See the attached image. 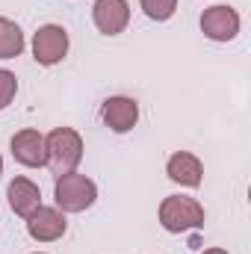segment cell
<instances>
[{
	"instance_id": "cell-1",
	"label": "cell",
	"mask_w": 251,
	"mask_h": 254,
	"mask_svg": "<svg viewBox=\"0 0 251 254\" xmlns=\"http://www.w3.org/2000/svg\"><path fill=\"white\" fill-rule=\"evenodd\" d=\"M45 151H48V166L57 178L71 175L77 169V163L83 160V139L71 127H57L45 139Z\"/></svg>"
},
{
	"instance_id": "cell-2",
	"label": "cell",
	"mask_w": 251,
	"mask_h": 254,
	"mask_svg": "<svg viewBox=\"0 0 251 254\" xmlns=\"http://www.w3.org/2000/svg\"><path fill=\"white\" fill-rule=\"evenodd\" d=\"M160 222H163V228L172 231V234L201 228V225H204V207H201L195 198H187V195H169V198L160 204Z\"/></svg>"
},
{
	"instance_id": "cell-3",
	"label": "cell",
	"mask_w": 251,
	"mask_h": 254,
	"mask_svg": "<svg viewBox=\"0 0 251 254\" xmlns=\"http://www.w3.org/2000/svg\"><path fill=\"white\" fill-rule=\"evenodd\" d=\"M54 198H57V207L63 213H80L86 207L95 204L98 198V187L86 178V175H60L57 178V190H54Z\"/></svg>"
},
{
	"instance_id": "cell-4",
	"label": "cell",
	"mask_w": 251,
	"mask_h": 254,
	"mask_svg": "<svg viewBox=\"0 0 251 254\" xmlns=\"http://www.w3.org/2000/svg\"><path fill=\"white\" fill-rule=\"evenodd\" d=\"M68 54V33L60 24H45L33 36V57L39 65H57Z\"/></svg>"
},
{
	"instance_id": "cell-5",
	"label": "cell",
	"mask_w": 251,
	"mask_h": 254,
	"mask_svg": "<svg viewBox=\"0 0 251 254\" xmlns=\"http://www.w3.org/2000/svg\"><path fill=\"white\" fill-rule=\"evenodd\" d=\"M201 30L213 42H231L240 33V15L231 6H210L201 15Z\"/></svg>"
},
{
	"instance_id": "cell-6",
	"label": "cell",
	"mask_w": 251,
	"mask_h": 254,
	"mask_svg": "<svg viewBox=\"0 0 251 254\" xmlns=\"http://www.w3.org/2000/svg\"><path fill=\"white\" fill-rule=\"evenodd\" d=\"M27 234L39 243H54L65 234V216L60 207H36L27 216Z\"/></svg>"
},
{
	"instance_id": "cell-7",
	"label": "cell",
	"mask_w": 251,
	"mask_h": 254,
	"mask_svg": "<svg viewBox=\"0 0 251 254\" xmlns=\"http://www.w3.org/2000/svg\"><path fill=\"white\" fill-rule=\"evenodd\" d=\"M101 119L113 133H127V130H133L136 119H139V104L133 98H125V95L107 98L104 110H101Z\"/></svg>"
},
{
	"instance_id": "cell-8",
	"label": "cell",
	"mask_w": 251,
	"mask_h": 254,
	"mask_svg": "<svg viewBox=\"0 0 251 254\" xmlns=\"http://www.w3.org/2000/svg\"><path fill=\"white\" fill-rule=\"evenodd\" d=\"M12 157L21 166L39 169L48 163V151H45V136L39 130H21L12 136Z\"/></svg>"
},
{
	"instance_id": "cell-9",
	"label": "cell",
	"mask_w": 251,
	"mask_h": 254,
	"mask_svg": "<svg viewBox=\"0 0 251 254\" xmlns=\"http://www.w3.org/2000/svg\"><path fill=\"white\" fill-rule=\"evenodd\" d=\"M130 21V6L127 0H95V27L104 36H119L125 33Z\"/></svg>"
},
{
	"instance_id": "cell-10",
	"label": "cell",
	"mask_w": 251,
	"mask_h": 254,
	"mask_svg": "<svg viewBox=\"0 0 251 254\" xmlns=\"http://www.w3.org/2000/svg\"><path fill=\"white\" fill-rule=\"evenodd\" d=\"M166 172H169V178H172L175 184H181V187H201V181H204V166H201V160H198L195 154H189V151L172 154Z\"/></svg>"
},
{
	"instance_id": "cell-11",
	"label": "cell",
	"mask_w": 251,
	"mask_h": 254,
	"mask_svg": "<svg viewBox=\"0 0 251 254\" xmlns=\"http://www.w3.org/2000/svg\"><path fill=\"white\" fill-rule=\"evenodd\" d=\"M9 204H12V210H15L18 216L27 219L36 207H42V192H39V187H36L33 181L15 178V181L9 184Z\"/></svg>"
},
{
	"instance_id": "cell-12",
	"label": "cell",
	"mask_w": 251,
	"mask_h": 254,
	"mask_svg": "<svg viewBox=\"0 0 251 254\" xmlns=\"http://www.w3.org/2000/svg\"><path fill=\"white\" fill-rule=\"evenodd\" d=\"M24 51V33L15 21L0 18V60H15Z\"/></svg>"
},
{
	"instance_id": "cell-13",
	"label": "cell",
	"mask_w": 251,
	"mask_h": 254,
	"mask_svg": "<svg viewBox=\"0 0 251 254\" xmlns=\"http://www.w3.org/2000/svg\"><path fill=\"white\" fill-rule=\"evenodd\" d=\"M142 9L151 21H169L178 9V0H142Z\"/></svg>"
},
{
	"instance_id": "cell-14",
	"label": "cell",
	"mask_w": 251,
	"mask_h": 254,
	"mask_svg": "<svg viewBox=\"0 0 251 254\" xmlns=\"http://www.w3.org/2000/svg\"><path fill=\"white\" fill-rule=\"evenodd\" d=\"M15 92H18V80H15V74L0 68V110H6V107L12 104Z\"/></svg>"
},
{
	"instance_id": "cell-15",
	"label": "cell",
	"mask_w": 251,
	"mask_h": 254,
	"mask_svg": "<svg viewBox=\"0 0 251 254\" xmlns=\"http://www.w3.org/2000/svg\"><path fill=\"white\" fill-rule=\"evenodd\" d=\"M204 254H228V252H222V249H207Z\"/></svg>"
},
{
	"instance_id": "cell-16",
	"label": "cell",
	"mask_w": 251,
	"mask_h": 254,
	"mask_svg": "<svg viewBox=\"0 0 251 254\" xmlns=\"http://www.w3.org/2000/svg\"><path fill=\"white\" fill-rule=\"evenodd\" d=\"M0 175H3V157H0Z\"/></svg>"
}]
</instances>
